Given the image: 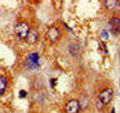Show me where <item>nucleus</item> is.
<instances>
[{
  "label": "nucleus",
  "mask_w": 120,
  "mask_h": 113,
  "mask_svg": "<svg viewBox=\"0 0 120 113\" xmlns=\"http://www.w3.org/2000/svg\"><path fill=\"white\" fill-rule=\"evenodd\" d=\"M14 31H15V34H16V36L20 38V39H25L27 37V35L30 31V28H29V26L27 23H25V22H21L19 24H17L15 26V29H14Z\"/></svg>",
  "instance_id": "nucleus-1"
},
{
  "label": "nucleus",
  "mask_w": 120,
  "mask_h": 113,
  "mask_svg": "<svg viewBox=\"0 0 120 113\" xmlns=\"http://www.w3.org/2000/svg\"><path fill=\"white\" fill-rule=\"evenodd\" d=\"M65 109L67 113H78L80 109V103L76 99H71L66 103Z\"/></svg>",
  "instance_id": "nucleus-2"
},
{
  "label": "nucleus",
  "mask_w": 120,
  "mask_h": 113,
  "mask_svg": "<svg viewBox=\"0 0 120 113\" xmlns=\"http://www.w3.org/2000/svg\"><path fill=\"white\" fill-rule=\"evenodd\" d=\"M26 67L30 69H34L39 67V56L37 53H32L28 56V59L26 60Z\"/></svg>",
  "instance_id": "nucleus-3"
},
{
  "label": "nucleus",
  "mask_w": 120,
  "mask_h": 113,
  "mask_svg": "<svg viewBox=\"0 0 120 113\" xmlns=\"http://www.w3.org/2000/svg\"><path fill=\"white\" fill-rule=\"evenodd\" d=\"M113 96V90L111 88L103 89L99 93V101L102 104H108Z\"/></svg>",
  "instance_id": "nucleus-4"
},
{
  "label": "nucleus",
  "mask_w": 120,
  "mask_h": 113,
  "mask_svg": "<svg viewBox=\"0 0 120 113\" xmlns=\"http://www.w3.org/2000/svg\"><path fill=\"white\" fill-rule=\"evenodd\" d=\"M38 38H39V34H38V32L36 31V30L30 29L27 37L25 39H26V41H27L28 44L32 45V44H35V43L38 41Z\"/></svg>",
  "instance_id": "nucleus-5"
},
{
  "label": "nucleus",
  "mask_w": 120,
  "mask_h": 113,
  "mask_svg": "<svg viewBox=\"0 0 120 113\" xmlns=\"http://www.w3.org/2000/svg\"><path fill=\"white\" fill-rule=\"evenodd\" d=\"M60 35H61V33H60L59 29L53 27V28L49 29L48 33H47V37H48V39H49L50 41L56 42V41H57L58 39L60 38Z\"/></svg>",
  "instance_id": "nucleus-6"
},
{
  "label": "nucleus",
  "mask_w": 120,
  "mask_h": 113,
  "mask_svg": "<svg viewBox=\"0 0 120 113\" xmlns=\"http://www.w3.org/2000/svg\"><path fill=\"white\" fill-rule=\"evenodd\" d=\"M111 31L113 34H119L120 33V19L118 17H114L110 21Z\"/></svg>",
  "instance_id": "nucleus-7"
},
{
  "label": "nucleus",
  "mask_w": 120,
  "mask_h": 113,
  "mask_svg": "<svg viewBox=\"0 0 120 113\" xmlns=\"http://www.w3.org/2000/svg\"><path fill=\"white\" fill-rule=\"evenodd\" d=\"M7 85H8V81L6 79V77L3 75H0V96L4 94L7 88Z\"/></svg>",
  "instance_id": "nucleus-8"
},
{
  "label": "nucleus",
  "mask_w": 120,
  "mask_h": 113,
  "mask_svg": "<svg viewBox=\"0 0 120 113\" xmlns=\"http://www.w3.org/2000/svg\"><path fill=\"white\" fill-rule=\"evenodd\" d=\"M25 96H27V92L25 90H20L19 91V97L20 98H24Z\"/></svg>",
  "instance_id": "nucleus-9"
},
{
  "label": "nucleus",
  "mask_w": 120,
  "mask_h": 113,
  "mask_svg": "<svg viewBox=\"0 0 120 113\" xmlns=\"http://www.w3.org/2000/svg\"><path fill=\"white\" fill-rule=\"evenodd\" d=\"M101 37H102V39H104V40H107V39H108V34H107V32L105 30H103V31L101 32Z\"/></svg>",
  "instance_id": "nucleus-10"
},
{
  "label": "nucleus",
  "mask_w": 120,
  "mask_h": 113,
  "mask_svg": "<svg viewBox=\"0 0 120 113\" xmlns=\"http://www.w3.org/2000/svg\"><path fill=\"white\" fill-rule=\"evenodd\" d=\"M111 113H115V111H114V109H112V111H111Z\"/></svg>",
  "instance_id": "nucleus-11"
}]
</instances>
